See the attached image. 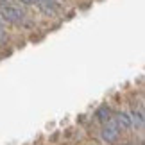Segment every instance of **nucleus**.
<instances>
[{"instance_id":"1","label":"nucleus","mask_w":145,"mask_h":145,"mask_svg":"<svg viewBox=\"0 0 145 145\" xmlns=\"http://www.w3.org/2000/svg\"><path fill=\"white\" fill-rule=\"evenodd\" d=\"M0 16L4 22L13 25H22L27 20L20 0H0Z\"/></svg>"},{"instance_id":"8","label":"nucleus","mask_w":145,"mask_h":145,"mask_svg":"<svg viewBox=\"0 0 145 145\" xmlns=\"http://www.w3.org/2000/svg\"><path fill=\"white\" fill-rule=\"evenodd\" d=\"M122 145H129V143H122Z\"/></svg>"},{"instance_id":"6","label":"nucleus","mask_w":145,"mask_h":145,"mask_svg":"<svg viewBox=\"0 0 145 145\" xmlns=\"http://www.w3.org/2000/svg\"><path fill=\"white\" fill-rule=\"evenodd\" d=\"M109 116H111V113H109V108L108 106H102V108H99V111H97V118H99V122H108L109 120Z\"/></svg>"},{"instance_id":"4","label":"nucleus","mask_w":145,"mask_h":145,"mask_svg":"<svg viewBox=\"0 0 145 145\" xmlns=\"http://www.w3.org/2000/svg\"><path fill=\"white\" fill-rule=\"evenodd\" d=\"M113 120L116 122V125L120 127V131H125V129H129V127H133L131 125V118H129L127 113H116Z\"/></svg>"},{"instance_id":"2","label":"nucleus","mask_w":145,"mask_h":145,"mask_svg":"<svg viewBox=\"0 0 145 145\" xmlns=\"http://www.w3.org/2000/svg\"><path fill=\"white\" fill-rule=\"evenodd\" d=\"M100 135H102V140H104V142L113 143V142L118 140V136H120V127L116 125V122H115L113 118H109L108 122H104Z\"/></svg>"},{"instance_id":"7","label":"nucleus","mask_w":145,"mask_h":145,"mask_svg":"<svg viewBox=\"0 0 145 145\" xmlns=\"http://www.w3.org/2000/svg\"><path fill=\"white\" fill-rule=\"evenodd\" d=\"M5 41V31H4V25H0V43Z\"/></svg>"},{"instance_id":"3","label":"nucleus","mask_w":145,"mask_h":145,"mask_svg":"<svg viewBox=\"0 0 145 145\" xmlns=\"http://www.w3.org/2000/svg\"><path fill=\"white\" fill-rule=\"evenodd\" d=\"M22 4H29L34 5L40 11H43L45 14H56L59 11V4L56 0H20Z\"/></svg>"},{"instance_id":"5","label":"nucleus","mask_w":145,"mask_h":145,"mask_svg":"<svg viewBox=\"0 0 145 145\" xmlns=\"http://www.w3.org/2000/svg\"><path fill=\"white\" fill-rule=\"evenodd\" d=\"M129 118H131V125L133 127H138V129L143 127V111L142 109H133Z\"/></svg>"}]
</instances>
